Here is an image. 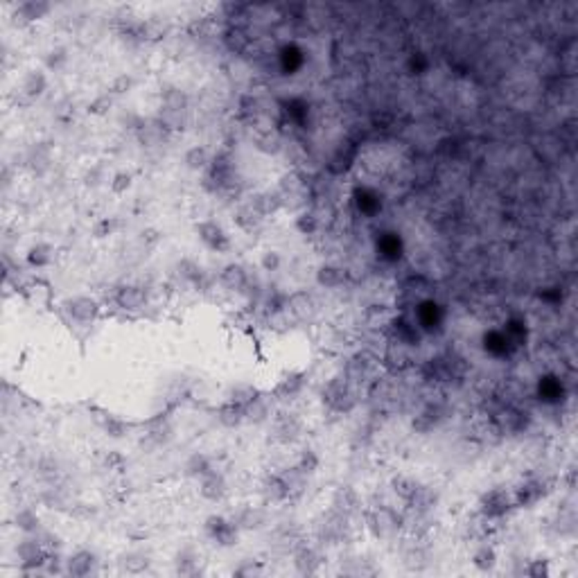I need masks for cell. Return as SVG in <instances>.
<instances>
[{"instance_id":"cell-1","label":"cell","mask_w":578,"mask_h":578,"mask_svg":"<svg viewBox=\"0 0 578 578\" xmlns=\"http://www.w3.org/2000/svg\"><path fill=\"white\" fill-rule=\"evenodd\" d=\"M323 402L333 411L348 413L355 406V391H352V382L346 375L333 378L323 389Z\"/></svg>"},{"instance_id":"cell-2","label":"cell","mask_w":578,"mask_h":578,"mask_svg":"<svg viewBox=\"0 0 578 578\" xmlns=\"http://www.w3.org/2000/svg\"><path fill=\"white\" fill-rule=\"evenodd\" d=\"M203 531L217 547H235L240 540V527L235 520H226L224 515H208L203 522Z\"/></svg>"},{"instance_id":"cell-3","label":"cell","mask_w":578,"mask_h":578,"mask_svg":"<svg viewBox=\"0 0 578 578\" xmlns=\"http://www.w3.org/2000/svg\"><path fill=\"white\" fill-rule=\"evenodd\" d=\"M492 425L499 434H522L529 425V416L515 404H501L492 411Z\"/></svg>"},{"instance_id":"cell-4","label":"cell","mask_w":578,"mask_h":578,"mask_svg":"<svg viewBox=\"0 0 578 578\" xmlns=\"http://www.w3.org/2000/svg\"><path fill=\"white\" fill-rule=\"evenodd\" d=\"M510 508H513V497L504 488H492V490L484 492L479 499V515L488 522L504 518Z\"/></svg>"},{"instance_id":"cell-5","label":"cell","mask_w":578,"mask_h":578,"mask_svg":"<svg viewBox=\"0 0 578 578\" xmlns=\"http://www.w3.org/2000/svg\"><path fill=\"white\" fill-rule=\"evenodd\" d=\"M16 555L20 560V567H23L25 572H30V570H44L50 551L44 547V542H41L37 535L34 538L25 535V538L16 544Z\"/></svg>"},{"instance_id":"cell-6","label":"cell","mask_w":578,"mask_h":578,"mask_svg":"<svg viewBox=\"0 0 578 578\" xmlns=\"http://www.w3.org/2000/svg\"><path fill=\"white\" fill-rule=\"evenodd\" d=\"M366 527L373 533V538L387 540L400 531L402 520H400V515H395L391 508H378V510L366 513Z\"/></svg>"},{"instance_id":"cell-7","label":"cell","mask_w":578,"mask_h":578,"mask_svg":"<svg viewBox=\"0 0 578 578\" xmlns=\"http://www.w3.org/2000/svg\"><path fill=\"white\" fill-rule=\"evenodd\" d=\"M285 307L287 312L296 321H301V323H312L319 316V301L314 298V294L305 292V289H298V292L289 294L285 298Z\"/></svg>"},{"instance_id":"cell-8","label":"cell","mask_w":578,"mask_h":578,"mask_svg":"<svg viewBox=\"0 0 578 578\" xmlns=\"http://www.w3.org/2000/svg\"><path fill=\"white\" fill-rule=\"evenodd\" d=\"M63 309L66 314L79 323H91L100 314V303L93 296H70L63 301Z\"/></svg>"},{"instance_id":"cell-9","label":"cell","mask_w":578,"mask_h":578,"mask_svg":"<svg viewBox=\"0 0 578 578\" xmlns=\"http://www.w3.org/2000/svg\"><path fill=\"white\" fill-rule=\"evenodd\" d=\"M197 235H199V240L208 246L210 251H229L231 249V240H229V235L226 231H224L217 221H212V219H206V221H199L197 226H195Z\"/></svg>"},{"instance_id":"cell-10","label":"cell","mask_w":578,"mask_h":578,"mask_svg":"<svg viewBox=\"0 0 578 578\" xmlns=\"http://www.w3.org/2000/svg\"><path fill=\"white\" fill-rule=\"evenodd\" d=\"M169 438H172V427L165 420H154L152 425L147 427V432L143 434V438L138 441V447L143 449V452L152 454L156 449H160L163 445L169 443Z\"/></svg>"},{"instance_id":"cell-11","label":"cell","mask_w":578,"mask_h":578,"mask_svg":"<svg viewBox=\"0 0 578 578\" xmlns=\"http://www.w3.org/2000/svg\"><path fill=\"white\" fill-rule=\"evenodd\" d=\"M149 294L147 289L141 285H122L115 292V303L124 312H141L143 307H147Z\"/></svg>"},{"instance_id":"cell-12","label":"cell","mask_w":578,"mask_h":578,"mask_svg":"<svg viewBox=\"0 0 578 578\" xmlns=\"http://www.w3.org/2000/svg\"><path fill=\"white\" fill-rule=\"evenodd\" d=\"M333 510L344 518H352L361 513V497L352 486H339L333 495Z\"/></svg>"},{"instance_id":"cell-13","label":"cell","mask_w":578,"mask_h":578,"mask_svg":"<svg viewBox=\"0 0 578 578\" xmlns=\"http://www.w3.org/2000/svg\"><path fill=\"white\" fill-rule=\"evenodd\" d=\"M305 382H307V373H303V371H285L281 375V380H278V384L274 387V395L278 400H292L305 389Z\"/></svg>"},{"instance_id":"cell-14","label":"cell","mask_w":578,"mask_h":578,"mask_svg":"<svg viewBox=\"0 0 578 578\" xmlns=\"http://www.w3.org/2000/svg\"><path fill=\"white\" fill-rule=\"evenodd\" d=\"M95 567H98V555L89 549H79L66 558V576L86 578V576L95 574Z\"/></svg>"},{"instance_id":"cell-15","label":"cell","mask_w":578,"mask_h":578,"mask_svg":"<svg viewBox=\"0 0 578 578\" xmlns=\"http://www.w3.org/2000/svg\"><path fill=\"white\" fill-rule=\"evenodd\" d=\"M445 404L441 402H436V404H427L425 409L416 416V418L411 420V427H413V432L416 434H430L434 432L438 425H441L445 420Z\"/></svg>"},{"instance_id":"cell-16","label":"cell","mask_w":578,"mask_h":578,"mask_svg":"<svg viewBox=\"0 0 578 578\" xmlns=\"http://www.w3.org/2000/svg\"><path fill=\"white\" fill-rule=\"evenodd\" d=\"M219 283L229 289V292H238V294H244L246 287L251 283V276L246 271V266L240 264V262H229L226 266L221 269L219 274Z\"/></svg>"},{"instance_id":"cell-17","label":"cell","mask_w":578,"mask_h":578,"mask_svg":"<svg viewBox=\"0 0 578 578\" xmlns=\"http://www.w3.org/2000/svg\"><path fill=\"white\" fill-rule=\"evenodd\" d=\"M199 492H201V497L208 501H221L229 492V484H226V479H224V475L212 468L210 473H206L199 479Z\"/></svg>"},{"instance_id":"cell-18","label":"cell","mask_w":578,"mask_h":578,"mask_svg":"<svg viewBox=\"0 0 578 578\" xmlns=\"http://www.w3.org/2000/svg\"><path fill=\"white\" fill-rule=\"evenodd\" d=\"M169 131L172 129H169L160 117H152V120H145L136 134H138V141H141L145 147H156V145H163L167 141Z\"/></svg>"},{"instance_id":"cell-19","label":"cell","mask_w":578,"mask_h":578,"mask_svg":"<svg viewBox=\"0 0 578 578\" xmlns=\"http://www.w3.org/2000/svg\"><path fill=\"white\" fill-rule=\"evenodd\" d=\"M544 484L540 479H527L524 484L515 490V495H513V506H520V508H531L533 504H538V501L544 497Z\"/></svg>"},{"instance_id":"cell-20","label":"cell","mask_w":578,"mask_h":578,"mask_svg":"<svg viewBox=\"0 0 578 578\" xmlns=\"http://www.w3.org/2000/svg\"><path fill=\"white\" fill-rule=\"evenodd\" d=\"M303 432V425L294 416H287L283 413L281 418H276V425H274V438L278 443H294L298 436Z\"/></svg>"},{"instance_id":"cell-21","label":"cell","mask_w":578,"mask_h":578,"mask_svg":"<svg viewBox=\"0 0 578 578\" xmlns=\"http://www.w3.org/2000/svg\"><path fill=\"white\" fill-rule=\"evenodd\" d=\"M188 102V93L184 89L172 86V84L160 89V104H163V111L167 113H186Z\"/></svg>"},{"instance_id":"cell-22","label":"cell","mask_w":578,"mask_h":578,"mask_svg":"<svg viewBox=\"0 0 578 578\" xmlns=\"http://www.w3.org/2000/svg\"><path fill=\"white\" fill-rule=\"evenodd\" d=\"M321 553L314 549V547H298L296 553H294V567H296V572L298 574H303V576H312L321 570Z\"/></svg>"},{"instance_id":"cell-23","label":"cell","mask_w":578,"mask_h":578,"mask_svg":"<svg viewBox=\"0 0 578 578\" xmlns=\"http://www.w3.org/2000/svg\"><path fill=\"white\" fill-rule=\"evenodd\" d=\"M348 281V271L339 264H321L316 269V285L321 289H337Z\"/></svg>"},{"instance_id":"cell-24","label":"cell","mask_w":578,"mask_h":578,"mask_svg":"<svg viewBox=\"0 0 578 578\" xmlns=\"http://www.w3.org/2000/svg\"><path fill=\"white\" fill-rule=\"evenodd\" d=\"M355 156H357V147H355V143H350V141L341 143V147L335 152V156L330 158L328 172H330V174H335V176L348 172L350 165H352V160H355Z\"/></svg>"},{"instance_id":"cell-25","label":"cell","mask_w":578,"mask_h":578,"mask_svg":"<svg viewBox=\"0 0 578 578\" xmlns=\"http://www.w3.org/2000/svg\"><path fill=\"white\" fill-rule=\"evenodd\" d=\"M269 418H271L269 398H262V395L258 393L251 402L244 404V420L249 425H264Z\"/></svg>"},{"instance_id":"cell-26","label":"cell","mask_w":578,"mask_h":578,"mask_svg":"<svg viewBox=\"0 0 578 578\" xmlns=\"http://www.w3.org/2000/svg\"><path fill=\"white\" fill-rule=\"evenodd\" d=\"M266 522H269V513L262 506H246L235 520L240 531H260Z\"/></svg>"},{"instance_id":"cell-27","label":"cell","mask_w":578,"mask_h":578,"mask_svg":"<svg viewBox=\"0 0 578 578\" xmlns=\"http://www.w3.org/2000/svg\"><path fill=\"white\" fill-rule=\"evenodd\" d=\"M307 477L301 468H289L285 470V473H281V479H283V484L289 492V501H294L298 497H303V492L307 490Z\"/></svg>"},{"instance_id":"cell-28","label":"cell","mask_w":578,"mask_h":578,"mask_svg":"<svg viewBox=\"0 0 578 578\" xmlns=\"http://www.w3.org/2000/svg\"><path fill=\"white\" fill-rule=\"evenodd\" d=\"M249 203L260 212L262 217H271V215H276V212L283 208V199H281V195H278V190H274V192L271 190L258 192V195L251 197Z\"/></svg>"},{"instance_id":"cell-29","label":"cell","mask_w":578,"mask_h":578,"mask_svg":"<svg viewBox=\"0 0 578 578\" xmlns=\"http://www.w3.org/2000/svg\"><path fill=\"white\" fill-rule=\"evenodd\" d=\"M262 499H264V504H283V501H289V492L283 484V479L281 475H271V477H266L262 481Z\"/></svg>"},{"instance_id":"cell-30","label":"cell","mask_w":578,"mask_h":578,"mask_svg":"<svg viewBox=\"0 0 578 578\" xmlns=\"http://www.w3.org/2000/svg\"><path fill=\"white\" fill-rule=\"evenodd\" d=\"M224 46H226L233 55H244V52L251 48L249 32L242 25H229V30L224 32Z\"/></svg>"},{"instance_id":"cell-31","label":"cell","mask_w":578,"mask_h":578,"mask_svg":"<svg viewBox=\"0 0 578 578\" xmlns=\"http://www.w3.org/2000/svg\"><path fill=\"white\" fill-rule=\"evenodd\" d=\"M174 274H176V278H181V281L188 283V285H201L203 283V276H206V274H203V266L199 262H195L192 258L176 260Z\"/></svg>"},{"instance_id":"cell-32","label":"cell","mask_w":578,"mask_h":578,"mask_svg":"<svg viewBox=\"0 0 578 578\" xmlns=\"http://www.w3.org/2000/svg\"><path fill=\"white\" fill-rule=\"evenodd\" d=\"M52 5L46 3V0H25L16 7V18L25 20V23H32V20H41L44 16L50 14Z\"/></svg>"},{"instance_id":"cell-33","label":"cell","mask_w":578,"mask_h":578,"mask_svg":"<svg viewBox=\"0 0 578 578\" xmlns=\"http://www.w3.org/2000/svg\"><path fill=\"white\" fill-rule=\"evenodd\" d=\"M174 570L179 576H197L199 574V555L192 547L179 549L174 555Z\"/></svg>"},{"instance_id":"cell-34","label":"cell","mask_w":578,"mask_h":578,"mask_svg":"<svg viewBox=\"0 0 578 578\" xmlns=\"http://www.w3.org/2000/svg\"><path fill=\"white\" fill-rule=\"evenodd\" d=\"M52 258H55V249H52V244H48V242L32 244L27 249V253H25L27 264L37 266V269H44V266H48L52 262Z\"/></svg>"},{"instance_id":"cell-35","label":"cell","mask_w":578,"mask_h":578,"mask_svg":"<svg viewBox=\"0 0 578 578\" xmlns=\"http://www.w3.org/2000/svg\"><path fill=\"white\" fill-rule=\"evenodd\" d=\"M217 420L221 423V427H226V430H235V427H240L242 423H246L244 420V406L226 400L217 409Z\"/></svg>"},{"instance_id":"cell-36","label":"cell","mask_w":578,"mask_h":578,"mask_svg":"<svg viewBox=\"0 0 578 578\" xmlns=\"http://www.w3.org/2000/svg\"><path fill=\"white\" fill-rule=\"evenodd\" d=\"M48 91V77L44 70H30L23 79V93L27 95L30 100L41 98Z\"/></svg>"},{"instance_id":"cell-37","label":"cell","mask_w":578,"mask_h":578,"mask_svg":"<svg viewBox=\"0 0 578 578\" xmlns=\"http://www.w3.org/2000/svg\"><path fill=\"white\" fill-rule=\"evenodd\" d=\"M210 470H212V461H210V456H206L203 452H195L186 458V465H184L186 477L201 479L206 473H210Z\"/></svg>"},{"instance_id":"cell-38","label":"cell","mask_w":578,"mask_h":578,"mask_svg":"<svg viewBox=\"0 0 578 578\" xmlns=\"http://www.w3.org/2000/svg\"><path fill=\"white\" fill-rule=\"evenodd\" d=\"M391 488H393V492L402 501H406V504H409V501L416 497V492H418V488H420V481H416L413 477L398 475V477L391 479Z\"/></svg>"},{"instance_id":"cell-39","label":"cell","mask_w":578,"mask_h":578,"mask_svg":"<svg viewBox=\"0 0 578 578\" xmlns=\"http://www.w3.org/2000/svg\"><path fill=\"white\" fill-rule=\"evenodd\" d=\"M258 393L260 391L255 389L253 384H249V382H235V384H231V387L226 389V400L244 406L246 402H251Z\"/></svg>"},{"instance_id":"cell-40","label":"cell","mask_w":578,"mask_h":578,"mask_svg":"<svg viewBox=\"0 0 578 578\" xmlns=\"http://www.w3.org/2000/svg\"><path fill=\"white\" fill-rule=\"evenodd\" d=\"M184 163H186L188 169H192V172H201V169H206L210 165L208 149L201 147V145L190 147L188 152H186V156H184Z\"/></svg>"},{"instance_id":"cell-41","label":"cell","mask_w":578,"mask_h":578,"mask_svg":"<svg viewBox=\"0 0 578 578\" xmlns=\"http://www.w3.org/2000/svg\"><path fill=\"white\" fill-rule=\"evenodd\" d=\"M14 527L18 531H23L25 535H34L41 529V520L32 508H20L14 515Z\"/></svg>"},{"instance_id":"cell-42","label":"cell","mask_w":578,"mask_h":578,"mask_svg":"<svg viewBox=\"0 0 578 578\" xmlns=\"http://www.w3.org/2000/svg\"><path fill=\"white\" fill-rule=\"evenodd\" d=\"M120 567L127 574H143L149 567V555L143 551H129L120 555Z\"/></svg>"},{"instance_id":"cell-43","label":"cell","mask_w":578,"mask_h":578,"mask_svg":"<svg viewBox=\"0 0 578 578\" xmlns=\"http://www.w3.org/2000/svg\"><path fill=\"white\" fill-rule=\"evenodd\" d=\"M473 565H475V570L484 572V574L492 572L495 570V565H497V551L492 549L490 544H481L473 555Z\"/></svg>"},{"instance_id":"cell-44","label":"cell","mask_w":578,"mask_h":578,"mask_svg":"<svg viewBox=\"0 0 578 578\" xmlns=\"http://www.w3.org/2000/svg\"><path fill=\"white\" fill-rule=\"evenodd\" d=\"M262 219H264V217L251 206V203H246V206H242V208L238 210V215H235V224H238V226H240L242 231H246V233H251L253 229H258L260 224H262Z\"/></svg>"},{"instance_id":"cell-45","label":"cell","mask_w":578,"mask_h":578,"mask_svg":"<svg viewBox=\"0 0 578 578\" xmlns=\"http://www.w3.org/2000/svg\"><path fill=\"white\" fill-rule=\"evenodd\" d=\"M283 147H285L283 136L278 131L269 129V131H264V134H260L258 138H255V149L262 152V154H278V152H283Z\"/></svg>"},{"instance_id":"cell-46","label":"cell","mask_w":578,"mask_h":578,"mask_svg":"<svg viewBox=\"0 0 578 578\" xmlns=\"http://www.w3.org/2000/svg\"><path fill=\"white\" fill-rule=\"evenodd\" d=\"M50 143H37L34 147L30 149L27 154V163L37 169V172H46L50 167Z\"/></svg>"},{"instance_id":"cell-47","label":"cell","mask_w":578,"mask_h":578,"mask_svg":"<svg viewBox=\"0 0 578 578\" xmlns=\"http://www.w3.org/2000/svg\"><path fill=\"white\" fill-rule=\"evenodd\" d=\"M294 226L301 235H314L321 229V221H319V215L314 210H303V212H298L296 215Z\"/></svg>"},{"instance_id":"cell-48","label":"cell","mask_w":578,"mask_h":578,"mask_svg":"<svg viewBox=\"0 0 578 578\" xmlns=\"http://www.w3.org/2000/svg\"><path fill=\"white\" fill-rule=\"evenodd\" d=\"M102 430L106 432V436H111V438H124L127 434H129L131 425L120 420V418H115V416H106V418L102 420Z\"/></svg>"},{"instance_id":"cell-49","label":"cell","mask_w":578,"mask_h":578,"mask_svg":"<svg viewBox=\"0 0 578 578\" xmlns=\"http://www.w3.org/2000/svg\"><path fill=\"white\" fill-rule=\"evenodd\" d=\"M68 63V50L63 46H55L52 50H48L46 55V68L52 70V72H59L63 66Z\"/></svg>"},{"instance_id":"cell-50","label":"cell","mask_w":578,"mask_h":578,"mask_svg":"<svg viewBox=\"0 0 578 578\" xmlns=\"http://www.w3.org/2000/svg\"><path fill=\"white\" fill-rule=\"evenodd\" d=\"M319 463H321V458H319V454L314 452V449H303L301 452V458H298V468L303 470L305 475H314L316 470H319Z\"/></svg>"},{"instance_id":"cell-51","label":"cell","mask_w":578,"mask_h":578,"mask_svg":"<svg viewBox=\"0 0 578 578\" xmlns=\"http://www.w3.org/2000/svg\"><path fill=\"white\" fill-rule=\"evenodd\" d=\"M115 226H117V221H115V219H111V217H102V219H98V221L93 224L91 233H93V238L102 240V238H109V235L115 231Z\"/></svg>"},{"instance_id":"cell-52","label":"cell","mask_w":578,"mask_h":578,"mask_svg":"<svg viewBox=\"0 0 578 578\" xmlns=\"http://www.w3.org/2000/svg\"><path fill=\"white\" fill-rule=\"evenodd\" d=\"M131 86H134V77L129 72H120L117 75V77L111 82V95H124V93H129L131 91Z\"/></svg>"},{"instance_id":"cell-53","label":"cell","mask_w":578,"mask_h":578,"mask_svg":"<svg viewBox=\"0 0 578 578\" xmlns=\"http://www.w3.org/2000/svg\"><path fill=\"white\" fill-rule=\"evenodd\" d=\"M281 264H283V258H281V253L269 249V251H264L262 253V260H260V266H262V271L266 274H274L281 269Z\"/></svg>"},{"instance_id":"cell-54","label":"cell","mask_w":578,"mask_h":578,"mask_svg":"<svg viewBox=\"0 0 578 578\" xmlns=\"http://www.w3.org/2000/svg\"><path fill=\"white\" fill-rule=\"evenodd\" d=\"M131 181H134V174H131V172H117V174H113L111 184H109V186H111V192H113V195H122V192L129 190Z\"/></svg>"},{"instance_id":"cell-55","label":"cell","mask_w":578,"mask_h":578,"mask_svg":"<svg viewBox=\"0 0 578 578\" xmlns=\"http://www.w3.org/2000/svg\"><path fill=\"white\" fill-rule=\"evenodd\" d=\"M111 104H113V95H111V93H104V95H100V98H95V100L89 104V113H91V115H104L106 111L111 109Z\"/></svg>"},{"instance_id":"cell-56","label":"cell","mask_w":578,"mask_h":578,"mask_svg":"<svg viewBox=\"0 0 578 578\" xmlns=\"http://www.w3.org/2000/svg\"><path fill=\"white\" fill-rule=\"evenodd\" d=\"M240 113L242 117H258L260 115V102L253 95H244L240 100Z\"/></svg>"},{"instance_id":"cell-57","label":"cell","mask_w":578,"mask_h":578,"mask_svg":"<svg viewBox=\"0 0 578 578\" xmlns=\"http://www.w3.org/2000/svg\"><path fill=\"white\" fill-rule=\"evenodd\" d=\"M524 574L531 576V578H547L549 576V563L544 558H535L529 563V567L524 570Z\"/></svg>"},{"instance_id":"cell-58","label":"cell","mask_w":578,"mask_h":578,"mask_svg":"<svg viewBox=\"0 0 578 578\" xmlns=\"http://www.w3.org/2000/svg\"><path fill=\"white\" fill-rule=\"evenodd\" d=\"M84 186L86 188H100L104 184V167L100 165H93L91 169H86V174H84Z\"/></svg>"},{"instance_id":"cell-59","label":"cell","mask_w":578,"mask_h":578,"mask_svg":"<svg viewBox=\"0 0 578 578\" xmlns=\"http://www.w3.org/2000/svg\"><path fill=\"white\" fill-rule=\"evenodd\" d=\"M235 574L238 576H246V578H251V576H260L262 574V565L258 560H244L238 570H235Z\"/></svg>"},{"instance_id":"cell-60","label":"cell","mask_w":578,"mask_h":578,"mask_svg":"<svg viewBox=\"0 0 578 578\" xmlns=\"http://www.w3.org/2000/svg\"><path fill=\"white\" fill-rule=\"evenodd\" d=\"M143 117L138 115V113H122L120 115V124L124 127V129H131V131H138L143 127Z\"/></svg>"},{"instance_id":"cell-61","label":"cell","mask_w":578,"mask_h":578,"mask_svg":"<svg viewBox=\"0 0 578 578\" xmlns=\"http://www.w3.org/2000/svg\"><path fill=\"white\" fill-rule=\"evenodd\" d=\"M106 465H109V470H115V473H124L127 458L120 452H109L106 454Z\"/></svg>"},{"instance_id":"cell-62","label":"cell","mask_w":578,"mask_h":578,"mask_svg":"<svg viewBox=\"0 0 578 578\" xmlns=\"http://www.w3.org/2000/svg\"><path fill=\"white\" fill-rule=\"evenodd\" d=\"M41 470H39V475L44 477V479H55L57 477V473H59V465H57V461L55 458H44V461H41V465H39Z\"/></svg>"},{"instance_id":"cell-63","label":"cell","mask_w":578,"mask_h":578,"mask_svg":"<svg viewBox=\"0 0 578 578\" xmlns=\"http://www.w3.org/2000/svg\"><path fill=\"white\" fill-rule=\"evenodd\" d=\"M39 540L44 542V547H46L48 551H59V549H61V538H59V535H55V533H50V531L41 533V535H39Z\"/></svg>"},{"instance_id":"cell-64","label":"cell","mask_w":578,"mask_h":578,"mask_svg":"<svg viewBox=\"0 0 578 578\" xmlns=\"http://www.w3.org/2000/svg\"><path fill=\"white\" fill-rule=\"evenodd\" d=\"M141 235H143V242L145 244H156V242H160V238H163V235H160V231H156V229H145Z\"/></svg>"}]
</instances>
